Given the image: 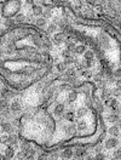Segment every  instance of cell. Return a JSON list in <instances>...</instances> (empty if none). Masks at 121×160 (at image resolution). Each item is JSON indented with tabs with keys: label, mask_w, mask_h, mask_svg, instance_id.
Instances as JSON below:
<instances>
[{
	"label": "cell",
	"mask_w": 121,
	"mask_h": 160,
	"mask_svg": "<svg viewBox=\"0 0 121 160\" xmlns=\"http://www.w3.org/2000/svg\"><path fill=\"white\" fill-rule=\"evenodd\" d=\"M104 145H105V148H107V149H114V148H116L119 145V140L116 137H110V138H108V140L105 141Z\"/></svg>",
	"instance_id": "6da1fadb"
},
{
	"label": "cell",
	"mask_w": 121,
	"mask_h": 160,
	"mask_svg": "<svg viewBox=\"0 0 121 160\" xmlns=\"http://www.w3.org/2000/svg\"><path fill=\"white\" fill-rule=\"evenodd\" d=\"M64 113H65V106L63 103H57L55 106V108H54L55 116H58V118H59V116H62Z\"/></svg>",
	"instance_id": "7a4b0ae2"
},
{
	"label": "cell",
	"mask_w": 121,
	"mask_h": 160,
	"mask_svg": "<svg viewBox=\"0 0 121 160\" xmlns=\"http://www.w3.org/2000/svg\"><path fill=\"white\" fill-rule=\"evenodd\" d=\"M62 129H63V131H64V134H65V135H68V136L73 135V134L75 132V131H76V127H75L74 124H69V125H64Z\"/></svg>",
	"instance_id": "3957f363"
},
{
	"label": "cell",
	"mask_w": 121,
	"mask_h": 160,
	"mask_svg": "<svg viewBox=\"0 0 121 160\" xmlns=\"http://www.w3.org/2000/svg\"><path fill=\"white\" fill-rule=\"evenodd\" d=\"M32 11H33V15L34 16H36V17H40V16H42V12H44V9H42V6L41 5H33V7H32Z\"/></svg>",
	"instance_id": "277c9868"
},
{
	"label": "cell",
	"mask_w": 121,
	"mask_h": 160,
	"mask_svg": "<svg viewBox=\"0 0 121 160\" xmlns=\"http://www.w3.org/2000/svg\"><path fill=\"white\" fill-rule=\"evenodd\" d=\"M75 127H76L78 131H85V130L87 129V122H86V120H84V119L78 120L76 124H75Z\"/></svg>",
	"instance_id": "5b68a950"
},
{
	"label": "cell",
	"mask_w": 121,
	"mask_h": 160,
	"mask_svg": "<svg viewBox=\"0 0 121 160\" xmlns=\"http://www.w3.org/2000/svg\"><path fill=\"white\" fill-rule=\"evenodd\" d=\"M78 96H79L78 91H75V90L70 91L69 93H68V98H67V102H68V103H73V102H75V101L78 99Z\"/></svg>",
	"instance_id": "8992f818"
},
{
	"label": "cell",
	"mask_w": 121,
	"mask_h": 160,
	"mask_svg": "<svg viewBox=\"0 0 121 160\" xmlns=\"http://www.w3.org/2000/svg\"><path fill=\"white\" fill-rule=\"evenodd\" d=\"M108 132H109V135H110L111 137H118V136L120 135V129L118 127V125H113V126L109 127Z\"/></svg>",
	"instance_id": "52a82bcc"
},
{
	"label": "cell",
	"mask_w": 121,
	"mask_h": 160,
	"mask_svg": "<svg viewBox=\"0 0 121 160\" xmlns=\"http://www.w3.org/2000/svg\"><path fill=\"white\" fill-rule=\"evenodd\" d=\"M87 112H88V109L87 108H79L78 111H76V113H75V116H76L78 119H82L84 116H86L87 115Z\"/></svg>",
	"instance_id": "ba28073f"
},
{
	"label": "cell",
	"mask_w": 121,
	"mask_h": 160,
	"mask_svg": "<svg viewBox=\"0 0 121 160\" xmlns=\"http://www.w3.org/2000/svg\"><path fill=\"white\" fill-rule=\"evenodd\" d=\"M63 116H64V119H65L67 121H69V122H73L74 119L76 118V116H75V113H74L73 111H68V112H65V113L63 114Z\"/></svg>",
	"instance_id": "9c48e42d"
},
{
	"label": "cell",
	"mask_w": 121,
	"mask_h": 160,
	"mask_svg": "<svg viewBox=\"0 0 121 160\" xmlns=\"http://www.w3.org/2000/svg\"><path fill=\"white\" fill-rule=\"evenodd\" d=\"M119 118H120L119 114L113 113V114H109V115L107 116V121H108L109 124H116L118 120H119Z\"/></svg>",
	"instance_id": "30bf717a"
},
{
	"label": "cell",
	"mask_w": 121,
	"mask_h": 160,
	"mask_svg": "<svg viewBox=\"0 0 121 160\" xmlns=\"http://www.w3.org/2000/svg\"><path fill=\"white\" fill-rule=\"evenodd\" d=\"M73 155H74V152H73V149H70V148H67V149H64V150H63V153H62V158H63V159H65V160H69V159H72V158H73Z\"/></svg>",
	"instance_id": "8fae6325"
},
{
	"label": "cell",
	"mask_w": 121,
	"mask_h": 160,
	"mask_svg": "<svg viewBox=\"0 0 121 160\" xmlns=\"http://www.w3.org/2000/svg\"><path fill=\"white\" fill-rule=\"evenodd\" d=\"M86 50H87V49H86L85 45H78V46H75V47H74L73 52H74L75 55H84Z\"/></svg>",
	"instance_id": "7c38bea8"
},
{
	"label": "cell",
	"mask_w": 121,
	"mask_h": 160,
	"mask_svg": "<svg viewBox=\"0 0 121 160\" xmlns=\"http://www.w3.org/2000/svg\"><path fill=\"white\" fill-rule=\"evenodd\" d=\"M54 41H55L56 45H61V44L64 41V34H63V33L55 34V36H54Z\"/></svg>",
	"instance_id": "4fadbf2b"
},
{
	"label": "cell",
	"mask_w": 121,
	"mask_h": 160,
	"mask_svg": "<svg viewBox=\"0 0 121 160\" xmlns=\"http://www.w3.org/2000/svg\"><path fill=\"white\" fill-rule=\"evenodd\" d=\"M21 108H22V104L19 103V101H13L10 104V109L12 112H19Z\"/></svg>",
	"instance_id": "5bb4252c"
},
{
	"label": "cell",
	"mask_w": 121,
	"mask_h": 160,
	"mask_svg": "<svg viewBox=\"0 0 121 160\" xmlns=\"http://www.w3.org/2000/svg\"><path fill=\"white\" fill-rule=\"evenodd\" d=\"M0 127H1V131H3V132H5V134H10L11 131H12V125H11L10 122H3Z\"/></svg>",
	"instance_id": "9a60e30c"
},
{
	"label": "cell",
	"mask_w": 121,
	"mask_h": 160,
	"mask_svg": "<svg viewBox=\"0 0 121 160\" xmlns=\"http://www.w3.org/2000/svg\"><path fill=\"white\" fill-rule=\"evenodd\" d=\"M36 26L39 27V28H44V27L47 26V22H46V19H45L44 17H38V19H36Z\"/></svg>",
	"instance_id": "2e32d148"
},
{
	"label": "cell",
	"mask_w": 121,
	"mask_h": 160,
	"mask_svg": "<svg viewBox=\"0 0 121 160\" xmlns=\"http://www.w3.org/2000/svg\"><path fill=\"white\" fill-rule=\"evenodd\" d=\"M95 58V54L92 52V51L90 50H86L85 54H84V60H87V61H93Z\"/></svg>",
	"instance_id": "e0dca14e"
},
{
	"label": "cell",
	"mask_w": 121,
	"mask_h": 160,
	"mask_svg": "<svg viewBox=\"0 0 121 160\" xmlns=\"http://www.w3.org/2000/svg\"><path fill=\"white\" fill-rule=\"evenodd\" d=\"M109 106H110V108L113 109V111H116V109H119V102H118V99L116 98H110Z\"/></svg>",
	"instance_id": "ac0fdd59"
},
{
	"label": "cell",
	"mask_w": 121,
	"mask_h": 160,
	"mask_svg": "<svg viewBox=\"0 0 121 160\" xmlns=\"http://www.w3.org/2000/svg\"><path fill=\"white\" fill-rule=\"evenodd\" d=\"M13 155H15V149H13L12 147L6 148V150H5V157H6L7 159H11V158H13Z\"/></svg>",
	"instance_id": "d6986e66"
},
{
	"label": "cell",
	"mask_w": 121,
	"mask_h": 160,
	"mask_svg": "<svg viewBox=\"0 0 121 160\" xmlns=\"http://www.w3.org/2000/svg\"><path fill=\"white\" fill-rule=\"evenodd\" d=\"M56 68H57V70H58V72L63 73V72H65V70H67V65L64 64V62H59V63H57Z\"/></svg>",
	"instance_id": "ffe728a7"
},
{
	"label": "cell",
	"mask_w": 121,
	"mask_h": 160,
	"mask_svg": "<svg viewBox=\"0 0 121 160\" xmlns=\"http://www.w3.org/2000/svg\"><path fill=\"white\" fill-rule=\"evenodd\" d=\"M56 31H57V26H56L55 23H50V24L47 26V33L54 34Z\"/></svg>",
	"instance_id": "44dd1931"
},
{
	"label": "cell",
	"mask_w": 121,
	"mask_h": 160,
	"mask_svg": "<svg viewBox=\"0 0 121 160\" xmlns=\"http://www.w3.org/2000/svg\"><path fill=\"white\" fill-rule=\"evenodd\" d=\"M105 158H107V155L104 154V153H102V152H98L97 154L95 155V160H105Z\"/></svg>",
	"instance_id": "7402d4cb"
},
{
	"label": "cell",
	"mask_w": 121,
	"mask_h": 160,
	"mask_svg": "<svg viewBox=\"0 0 121 160\" xmlns=\"http://www.w3.org/2000/svg\"><path fill=\"white\" fill-rule=\"evenodd\" d=\"M7 106H9V103H7L6 99H0V111H4V109H6Z\"/></svg>",
	"instance_id": "603a6c76"
},
{
	"label": "cell",
	"mask_w": 121,
	"mask_h": 160,
	"mask_svg": "<svg viewBox=\"0 0 121 160\" xmlns=\"http://www.w3.org/2000/svg\"><path fill=\"white\" fill-rule=\"evenodd\" d=\"M42 16H44V18H45V19H46V18H50V17L52 16V11H51L50 9L45 10V11L42 12Z\"/></svg>",
	"instance_id": "cb8c5ba5"
},
{
	"label": "cell",
	"mask_w": 121,
	"mask_h": 160,
	"mask_svg": "<svg viewBox=\"0 0 121 160\" xmlns=\"http://www.w3.org/2000/svg\"><path fill=\"white\" fill-rule=\"evenodd\" d=\"M113 157L116 158V159H119V160H121V149H120V148H116V150L114 152Z\"/></svg>",
	"instance_id": "d4e9b609"
},
{
	"label": "cell",
	"mask_w": 121,
	"mask_h": 160,
	"mask_svg": "<svg viewBox=\"0 0 121 160\" xmlns=\"http://www.w3.org/2000/svg\"><path fill=\"white\" fill-rule=\"evenodd\" d=\"M74 62H75L74 58H72V57H67L65 61H64V64H65V65H70V64H73Z\"/></svg>",
	"instance_id": "484cf974"
},
{
	"label": "cell",
	"mask_w": 121,
	"mask_h": 160,
	"mask_svg": "<svg viewBox=\"0 0 121 160\" xmlns=\"http://www.w3.org/2000/svg\"><path fill=\"white\" fill-rule=\"evenodd\" d=\"M24 19H26V16H24V15H22V13L17 15V17H16V22H24Z\"/></svg>",
	"instance_id": "4316f807"
},
{
	"label": "cell",
	"mask_w": 121,
	"mask_h": 160,
	"mask_svg": "<svg viewBox=\"0 0 121 160\" xmlns=\"http://www.w3.org/2000/svg\"><path fill=\"white\" fill-rule=\"evenodd\" d=\"M0 142H1V143H9V136H7V135L1 136V138H0Z\"/></svg>",
	"instance_id": "83f0119b"
},
{
	"label": "cell",
	"mask_w": 121,
	"mask_h": 160,
	"mask_svg": "<svg viewBox=\"0 0 121 160\" xmlns=\"http://www.w3.org/2000/svg\"><path fill=\"white\" fill-rule=\"evenodd\" d=\"M58 89L61 90H63V89H69V85H67V84H63V85H59Z\"/></svg>",
	"instance_id": "f1b7e54d"
},
{
	"label": "cell",
	"mask_w": 121,
	"mask_h": 160,
	"mask_svg": "<svg viewBox=\"0 0 121 160\" xmlns=\"http://www.w3.org/2000/svg\"><path fill=\"white\" fill-rule=\"evenodd\" d=\"M34 42H35V45H38V46H40V45H41V42H40V39H38L36 36L34 38Z\"/></svg>",
	"instance_id": "f546056e"
},
{
	"label": "cell",
	"mask_w": 121,
	"mask_h": 160,
	"mask_svg": "<svg viewBox=\"0 0 121 160\" xmlns=\"http://www.w3.org/2000/svg\"><path fill=\"white\" fill-rule=\"evenodd\" d=\"M26 3H27L28 5H34V3H35V0H26Z\"/></svg>",
	"instance_id": "4dcf8cb0"
},
{
	"label": "cell",
	"mask_w": 121,
	"mask_h": 160,
	"mask_svg": "<svg viewBox=\"0 0 121 160\" xmlns=\"http://www.w3.org/2000/svg\"><path fill=\"white\" fill-rule=\"evenodd\" d=\"M116 125H118L119 129H121V118H119V120H118V122H116Z\"/></svg>",
	"instance_id": "1f68e13d"
},
{
	"label": "cell",
	"mask_w": 121,
	"mask_h": 160,
	"mask_svg": "<svg viewBox=\"0 0 121 160\" xmlns=\"http://www.w3.org/2000/svg\"><path fill=\"white\" fill-rule=\"evenodd\" d=\"M69 160H81V158H79V157H78V158H72V159H69Z\"/></svg>",
	"instance_id": "d6a6232c"
},
{
	"label": "cell",
	"mask_w": 121,
	"mask_h": 160,
	"mask_svg": "<svg viewBox=\"0 0 121 160\" xmlns=\"http://www.w3.org/2000/svg\"><path fill=\"white\" fill-rule=\"evenodd\" d=\"M116 75H119V77L121 75V69H118V73H116Z\"/></svg>",
	"instance_id": "836d02e7"
},
{
	"label": "cell",
	"mask_w": 121,
	"mask_h": 160,
	"mask_svg": "<svg viewBox=\"0 0 121 160\" xmlns=\"http://www.w3.org/2000/svg\"><path fill=\"white\" fill-rule=\"evenodd\" d=\"M109 160H119V159H116V158H114V157H113V158H110Z\"/></svg>",
	"instance_id": "e575fe53"
},
{
	"label": "cell",
	"mask_w": 121,
	"mask_h": 160,
	"mask_svg": "<svg viewBox=\"0 0 121 160\" xmlns=\"http://www.w3.org/2000/svg\"><path fill=\"white\" fill-rule=\"evenodd\" d=\"M86 160H95V159H93V158H87Z\"/></svg>",
	"instance_id": "d590c367"
},
{
	"label": "cell",
	"mask_w": 121,
	"mask_h": 160,
	"mask_svg": "<svg viewBox=\"0 0 121 160\" xmlns=\"http://www.w3.org/2000/svg\"><path fill=\"white\" fill-rule=\"evenodd\" d=\"M19 160H23V159H19Z\"/></svg>",
	"instance_id": "8d00e7d4"
}]
</instances>
